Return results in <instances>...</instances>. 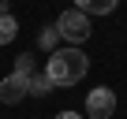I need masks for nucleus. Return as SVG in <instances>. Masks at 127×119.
<instances>
[{
  "instance_id": "11",
  "label": "nucleus",
  "mask_w": 127,
  "mask_h": 119,
  "mask_svg": "<svg viewBox=\"0 0 127 119\" xmlns=\"http://www.w3.org/2000/svg\"><path fill=\"white\" fill-rule=\"evenodd\" d=\"M0 15H8V0H0Z\"/></svg>"
},
{
  "instance_id": "7",
  "label": "nucleus",
  "mask_w": 127,
  "mask_h": 119,
  "mask_svg": "<svg viewBox=\"0 0 127 119\" xmlns=\"http://www.w3.org/2000/svg\"><path fill=\"white\" fill-rule=\"evenodd\" d=\"M15 34H19V22H15L11 15H0V45H11Z\"/></svg>"
},
{
  "instance_id": "1",
  "label": "nucleus",
  "mask_w": 127,
  "mask_h": 119,
  "mask_svg": "<svg viewBox=\"0 0 127 119\" xmlns=\"http://www.w3.org/2000/svg\"><path fill=\"white\" fill-rule=\"evenodd\" d=\"M86 71H90V56L82 48H56L41 75L49 86H79V78H86Z\"/></svg>"
},
{
  "instance_id": "10",
  "label": "nucleus",
  "mask_w": 127,
  "mask_h": 119,
  "mask_svg": "<svg viewBox=\"0 0 127 119\" xmlns=\"http://www.w3.org/2000/svg\"><path fill=\"white\" fill-rule=\"evenodd\" d=\"M56 119H82V115H79V112H60Z\"/></svg>"
},
{
  "instance_id": "2",
  "label": "nucleus",
  "mask_w": 127,
  "mask_h": 119,
  "mask_svg": "<svg viewBox=\"0 0 127 119\" xmlns=\"http://www.w3.org/2000/svg\"><path fill=\"white\" fill-rule=\"evenodd\" d=\"M56 34L64 37V41H71V48H79L94 30H90V15H82L79 8H67L60 19H56Z\"/></svg>"
},
{
  "instance_id": "8",
  "label": "nucleus",
  "mask_w": 127,
  "mask_h": 119,
  "mask_svg": "<svg viewBox=\"0 0 127 119\" xmlns=\"http://www.w3.org/2000/svg\"><path fill=\"white\" fill-rule=\"evenodd\" d=\"M49 82H45V75H34V78H26V97H49Z\"/></svg>"
},
{
  "instance_id": "3",
  "label": "nucleus",
  "mask_w": 127,
  "mask_h": 119,
  "mask_svg": "<svg viewBox=\"0 0 127 119\" xmlns=\"http://www.w3.org/2000/svg\"><path fill=\"white\" fill-rule=\"evenodd\" d=\"M112 112H116V93L108 86H97L86 93V115L90 119H112Z\"/></svg>"
},
{
  "instance_id": "6",
  "label": "nucleus",
  "mask_w": 127,
  "mask_h": 119,
  "mask_svg": "<svg viewBox=\"0 0 127 119\" xmlns=\"http://www.w3.org/2000/svg\"><path fill=\"white\" fill-rule=\"evenodd\" d=\"M11 75H19V78H34V75H37V63H34V56H30V52H23V56L15 60Z\"/></svg>"
},
{
  "instance_id": "9",
  "label": "nucleus",
  "mask_w": 127,
  "mask_h": 119,
  "mask_svg": "<svg viewBox=\"0 0 127 119\" xmlns=\"http://www.w3.org/2000/svg\"><path fill=\"white\" fill-rule=\"evenodd\" d=\"M37 45H41V48H49V52H56V45H60V34H56V26H45V30L37 34Z\"/></svg>"
},
{
  "instance_id": "4",
  "label": "nucleus",
  "mask_w": 127,
  "mask_h": 119,
  "mask_svg": "<svg viewBox=\"0 0 127 119\" xmlns=\"http://www.w3.org/2000/svg\"><path fill=\"white\" fill-rule=\"evenodd\" d=\"M19 100H26V78L19 75L0 78V104H19Z\"/></svg>"
},
{
  "instance_id": "5",
  "label": "nucleus",
  "mask_w": 127,
  "mask_h": 119,
  "mask_svg": "<svg viewBox=\"0 0 127 119\" xmlns=\"http://www.w3.org/2000/svg\"><path fill=\"white\" fill-rule=\"evenodd\" d=\"M116 4L120 0H75V8L82 15H108V11H116Z\"/></svg>"
}]
</instances>
